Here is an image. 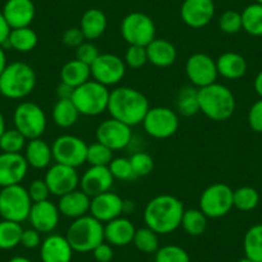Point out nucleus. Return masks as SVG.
Instances as JSON below:
<instances>
[{"label":"nucleus","instance_id":"26","mask_svg":"<svg viewBox=\"0 0 262 262\" xmlns=\"http://www.w3.org/2000/svg\"><path fill=\"white\" fill-rule=\"evenodd\" d=\"M148 62L160 69H167L176 62L178 50L175 45L166 39L156 37L152 42L147 45Z\"/></svg>","mask_w":262,"mask_h":262},{"label":"nucleus","instance_id":"6","mask_svg":"<svg viewBox=\"0 0 262 262\" xmlns=\"http://www.w3.org/2000/svg\"><path fill=\"white\" fill-rule=\"evenodd\" d=\"M111 92L107 86L95 80H89L85 84L75 88L71 100L76 105L80 116L95 117L108 110Z\"/></svg>","mask_w":262,"mask_h":262},{"label":"nucleus","instance_id":"49","mask_svg":"<svg viewBox=\"0 0 262 262\" xmlns=\"http://www.w3.org/2000/svg\"><path fill=\"white\" fill-rule=\"evenodd\" d=\"M248 125L254 133L262 134V99L259 98L257 102L251 105L248 111Z\"/></svg>","mask_w":262,"mask_h":262},{"label":"nucleus","instance_id":"47","mask_svg":"<svg viewBox=\"0 0 262 262\" xmlns=\"http://www.w3.org/2000/svg\"><path fill=\"white\" fill-rule=\"evenodd\" d=\"M75 55H76V59H79L80 62L92 66L94 60L99 57L100 53L97 45L93 44L92 41H84L80 47L75 49Z\"/></svg>","mask_w":262,"mask_h":262},{"label":"nucleus","instance_id":"18","mask_svg":"<svg viewBox=\"0 0 262 262\" xmlns=\"http://www.w3.org/2000/svg\"><path fill=\"white\" fill-rule=\"evenodd\" d=\"M29 163L21 153H0V186L17 185L24 181L29 171Z\"/></svg>","mask_w":262,"mask_h":262},{"label":"nucleus","instance_id":"58","mask_svg":"<svg viewBox=\"0 0 262 262\" xmlns=\"http://www.w3.org/2000/svg\"><path fill=\"white\" fill-rule=\"evenodd\" d=\"M8 262H31V261H30V259L27 258V257H24V256H14V257H12V258L9 259Z\"/></svg>","mask_w":262,"mask_h":262},{"label":"nucleus","instance_id":"19","mask_svg":"<svg viewBox=\"0 0 262 262\" xmlns=\"http://www.w3.org/2000/svg\"><path fill=\"white\" fill-rule=\"evenodd\" d=\"M123 202L118 194L112 191H105L92 198L90 202V215L99 220L100 223H110L120 217L123 213Z\"/></svg>","mask_w":262,"mask_h":262},{"label":"nucleus","instance_id":"55","mask_svg":"<svg viewBox=\"0 0 262 262\" xmlns=\"http://www.w3.org/2000/svg\"><path fill=\"white\" fill-rule=\"evenodd\" d=\"M253 86H254V90H256L257 95L262 99V70L257 74L256 79H254V82H253Z\"/></svg>","mask_w":262,"mask_h":262},{"label":"nucleus","instance_id":"50","mask_svg":"<svg viewBox=\"0 0 262 262\" xmlns=\"http://www.w3.org/2000/svg\"><path fill=\"white\" fill-rule=\"evenodd\" d=\"M85 40L86 39H85L84 34H82L80 27H71V29H67L62 36L63 44H64L66 47L74 48V49L80 47Z\"/></svg>","mask_w":262,"mask_h":262},{"label":"nucleus","instance_id":"62","mask_svg":"<svg viewBox=\"0 0 262 262\" xmlns=\"http://www.w3.org/2000/svg\"><path fill=\"white\" fill-rule=\"evenodd\" d=\"M0 219H2V216H0Z\"/></svg>","mask_w":262,"mask_h":262},{"label":"nucleus","instance_id":"37","mask_svg":"<svg viewBox=\"0 0 262 262\" xmlns=\"http://www.w3.org/2000/svg\"><path fill=\"white\" fill-rule=\"evenodd\" d=\"M24 228L21 224L9 220H0V249H13L21 244Z\"/></svg>","mask_w":262,"mask_h":262},{"label":"nucleus","instance_id":"40","mask_svg":"<svg viewBox=\"0 0 262 262\" xmlns=\"http://www.w3.org/2000/svg\"><path fill=\"white\" fill-rule=\"evenodd\" d=\"M26 144L27 139L17 128H8L0 137V149L4 153H21Z\"/></svg>","mask_w":262,"mask_h":262},{"label":"nucleus","instance_id":"10","mask_svg":"<svg viewBox=\"0 0 262 262\" xmlns=\"http://www.w3.org/2000/svg\"><path fill=\"white\" fill-rule=\"evenodd\" d=\"M234 190L224 183L207 186L201 194L200 210L208 219H220L228 215L234 207Z\"/></svg>","mask_w":262,"mask_h":262},{"label":"nucleus","instance_id":"42","mask_svg":"<svg viewBox=\"0 0 262 262\" xmlns=\"http://www.w3.org/2000/svg\"><path fill=\"white\" fill-rule=\"evenodd\" d=\"M113 160V150L102 143H93L88 147L86 162L90 166H108Z\"/></svg>","mask_w":262,"mask_h":262},{"label":"nucleus","instance_id":"57","mask_svg":"<svg viewBox=\"0 0 262 262\" xmlns=\"http://www.w3.org/2000/svg\"><path fill=\"white\" fill-rule=\"evenodd\" d=\"M6 130V118H4L3 112L0 111V137H2V134H3Z\"/></svg>","mask_w":262,"mask_h":262},{"label":"nucleus","instance_id":"51","mask_svg":"<svg viewBox=\"0 0 262 262\" xmlns=\"http://www.w3.org/2000/svg\"><path fill=\"white\" fill-rule=\"evenodd\" d=\"M41 244V236L37 230L34 228L24 229L21 235V246H24L27 249H35L40 247Z\"/></svg>","mask_w":262,"mask_h":262},{"label":"nucleus","instance_id":"36","mask_svg":"<svg viewBox=\"0 0 262 262\" xmlns=\"http://www.w3.org/2000/svg\"><path fill=\"white\" fill-rule=\"evenodd\" d=\"M243 30L252 36H262V6L253 3L247 6L242 12Z\"/></svg>","mask_w":262,"mask_h":262},{"label":"nucleus","instance_id":"59","mask_svg":"<svg viewBox=\"0 0 262 262\" xmlns=\"http://www.w3.org/2000/svg\"><path fill=\"white\" fill-rule=\"evenodd\" d=\"M238 262H253V261H252V259H249V258H247V257H244V258L239 259Z\"/></svg>","mask_w":262,"mask_h":262},{"label":"nucleus","instance_id":"30","mask_svg":"<svg viewBox=\"0 0 262 262\" xmlns=\"http://www.w3.org/2000/svg\"><path fill=\"white\" fill-rule=\"evenodd\" d=\"M90 77H92L90 66L80 62L76 58L64 63L60 70V81L72 88H77L85 84L86 81H89Z\"/></svg>","mask_w":262,"mask_h":262},{"label":"nucleus","instance_id":"23","mask_svg":"<svg viewBox=\"0 0 262 262\" xmlns=\"http://www.w3.org/2000/svg\"><path fill=\"white\" fill-rule=\"evenodd\" d=\"M74 252L67 238L59 234H49L40 244L42 262H71Z\"/></svg>","mask_w":262,"mask_h":262},{"label":"nucleus","instance_id":"38","mask_svg":"<svg viewBox=\"0 0 262 262\" xmlns=\"http://www.w3.org/2000/svg\"><path fill=\"white\" fill-rule=\"evenodd\" d=\"M234 207L243 212L253 211L259 203V193L252 186H241L233 194Z\"/></svg>","mask_w":262,"mask_h":262},{"label":"nucleus","instance_id":"22","mask_svg":"<svg viewBox=\"0 0 262 262\" xmlns=\"http://www.w3.org/2000/svg\"><path fill=\"white\" fill-rule=\"evenodd\" d=\"M2 13L11 29H21L30 27L36 14V8L32 0H7Z\"/></svg>","mask_w":262,"mask_h":262},{"label":"nucleus","instance_id":"33","mask_svg":"<svg viewBox=\"0 0 262 262\" xmlns=\"http://www.w3.org/2000/svg\"><path fill=\"white\" fill-rule=\"evenodd\" d=\"M176 111L184 117H191L201 112L198 89L193 85H186L181 88L176 97Z\"/></svg>","mask_w":262,"mask_h":262},{"label":"nucleus","instance_id":"35","mask_svg":"<svg viewBox=\"0 0 262 262\" xmlns=\"http://www.w3.org/2000/svg\"><path fill=\"white\" fill-rule=\"evenodd\" d=\"M207 216L200 208H189L184 211L181 226L186 234L191 236H200L207 229Z\"/></svg>","mask_w":262,"mask_h":262},{"label":"nucleus","instance_id":"17","mask_svg":"<svg viewBox=\"0 0 262 262\" xmlns=\"http://www.w3.org/2000/svg\"><path fill=\"white\" fill-rule=\"evenodd\" d=\"M215 16L213 0H184L180 8V17L186 26L202 29L212 21Z\"/></svg>","mask_w":262,"mask_h":262},{"label":"nucleus","instance_id":"3","mask_svg":"<svg viewBox=\"0 0 262 262\" xmlns=\"http://www.w3.org/2000/svg\"><path fill=\"white\" fill-rule=\"evenodd\" d=\"M198 99L201 112L216 122L229 120L235 112L236 100L233 92L219 82L198 89Z\"/></svg>","mask_w":262,"mask_h":262},{"label":"nucleus","instance_id":"60","mask_svg":"<svg viewBox=\"0 0 262 262\" xmlns=\"http://www.w3.org/2000/svg\"><path fill=\"white\" fill-rule=\"evenodd\" d=\"M254 3H258V4H261V6H262V0H254Z\"/></svg>","mask_w":262,"mask_h":262},{"label":"nucleus","instance_id":"27","mask_svg":"<svg viewBox=\"0 0 262 262\" xmlns=\"http://www.w3.org/2000/svg\"><path fill=\"white\" fill-rule=\"evenodd\" d=\"M216 67L220 76L228 80H239L247 72V60L235 52H225L216 59Z\"/></svg>","mask_w":262,"mask_h":262},{"label":"nucleus","instance_id":"46","mask_svg":"<svg viewBox=\"0 0 262 262\" xmlns=\"http://www.w3.org/2000/svg\"><path fill=\"white\" fill-rule=\"evenodd\" d=\"M219 29L228 35L238 34L243 30L242 25V14L236 11H226L219 18Z\"/></svg>","mask_w":262,"mask_h":262},{"label":"nucleus","instance_id":"25","mask_svg":"<svg viewBox=\"0 0 262 262\" xmlns=\"http://www.w3.org/2000/svg\"><path fill=\"white\" fill-rule=\"evenodd\" d=\"M137 228L126 217H117L104 225V241L115 247H125L133 243Z\"/></svg>","mask_w":262,"mask_h":262},{"label":"nucleus","instance_id":"16","mask_svg":"<svg viewBox=\"0 0 262 262\" xmlns=\"http://www.w3.org/2000/svg\"><path fill=\"white\" fill-rule=\"evenodd\" d=\"M50 194L62 196L72 190H76L80 185L79 172L75 167L55 163L48 168L44 178Z\"/></svg>","mask_w":262,"mask_h":262},{"label":"nucleus","instance_id":"41","mask_svg":"<svg viewBox=\"0 0 262 262\" xmlns=\"http://www.w3.org/2000/svg\"><path fill=\"white\" fill-rule=\"evenodd\" d=\"M155 262H190V257L183 247L167 244L156 252Z\"/></svg>","mask_w":262,"mask_h":262},{"label":"nucleus","instance_id":"48","mask_svg":"<svg viewBox=\"0 0 262 262\" xmlns=\"http://www.w3.org/2000/svg\"><path fill=\"white\" fill-rule=\"evenodd\" d=\"M27 191H29V195L31 198L32 203L42 202V201L49 200L50 190L44 179H36V180L31 181Z\"/></svg>","mask_w":262,"mask_h":262},{"label":"nucleus","instance_id":"43","mask_svg":"<svg viewBox=\"0 0 262 262\" xmlns=\"http://www.w3.org/2000/svg\"><path fill=\"white\" fill-rule=\"evenodd\" d=\"M131 167L134 170V173L137 178L140 176H148L155 168V160L152 156L147 152H137L131 156L130 158Z\"/></svg>","mask_w":262,"mask_h":262},{"label":"nucleus","instance_id":"5","mask_svg":"<svg viewBox=\"0 0 262 262\" xmlns=\"http://www.w3.org/2000/svg\"><path fill=\"white\" fill-rule=\"evenodd\" d=\"M66 238L75 252H93L95 247L104 242V225L92 215H85L72 221Z\"/></svg>","mask_w":262,"mask_h":262},{"label":"nucleus","instance_id":"45","mask_svg":"<svg viewBox=\"0 0 262 262\" xmlns=\"http://www.w3.org/2000/svg\"><path fill=\"white\" fill-rule=\"evenodd\" d=\"M108 168H110L113 178L117 179V180L127 181L137 178L134 173V170H133V167H131V163L128 158H125V157L113 158V160L111 161L110 165H108Z\"/></svg>","mask_w":262,"mask_h":262},{"label":"nucleus","instance_id":"53","mask_svg":"<svg viewBox=\"0 0 262 262\" xmlns=\"http://www.w3.org/2000/svg\"><path fill=\"white\" fill-rule=\"evenodd\" d=\"M11 26L8 25L7 19L4 18L3 13L0 11V47H4L11 34Z\"/></svg>","mask_w":262,"mask_h":262},{"label":"nucleus","instance_id":"21","mask_svg":"<svg viewBox=\"0 0 262 262\" xmlns=\"http://www.w3.org/2000/svg\"><path fill=\"white\" fill-rule=\"evenodd\" d=\"M115 183L108 166H90L80 178V189L93 198L95 195L110 191Z\"/></svg>","mask_w":262,"mask_h":262},{"label":"nucleus","instance_id":"44","mask_svg":"<svg viewBox=\"0 0 262 262\" xmlns=\"http://www.w3.org/2000/svg\"><path fill=\"white\" fill-rule=\"evenodd\" d=\"M125 64L133 70H139L148 63L147 48L139 45H128L125 53Z\"/></svg>","mask_w":262,"mask_h":262},{"label":"nucleus","instance_id":"61","mask_svg":"<svg viewBox=\"0 0 262 262\" xmlns=\"http://www.w3.org/2000/svg\"><path fill=\"white\" fill-rule=\"evenodd\" d=\"M0 97H2V90H0Z\"/></svg>","mask_w":262,"mask_h":262},{"label":"nucleus","instance_id":"56","mask_svg":"<svg viewBox=\"0 0 262 262\" xmlns=\"http://www.w3.org/2000/svg\"><path fill=\"white\" fill-rule=\"evenodd\" d=\"M7 66H8V60H7L6 49L3 47H0V75L3 74Z\"/></svg>","mask_w":262,"mask_h":262},{"label":"nucleus","instance_id":"24","mask_svg":"<svg viewBox=\"0 0 262 262\" xmlns=\"http://www.w3.org/2000/svg\"><path fill=\"white\" fill-rule=\"evenodd\" d=\"M90 202L92 198L88 194H85L81 189H76L59 196L57 206L60 215L76 220L90 212Z\"/></svg>","mask_w":262,"mask_h":262},{"label":"nucleus","instance_id":"15","mask_svg":"<svg viewBox=\"0 0 262 262\" xmlns=\"http://www.w3.org/2000/svg\"><path fill=\"white\" fill-rule=\"evenodd\" d=\"M95 137L97 142L102 143L115 152L125 149L130 145L133 131L131 126L111 117L110 120H104L99 123L95 131Z\"/></svg>","mask_w":262,"mask_h":262},{"label":"nucleus","instance_id":"20","mask_svg":"<svg viewBox=\"0 0 262 262\" xmlns=\"http://www.w3.org/2000/svg\"><path fill=\"white\" fill-rule=\"evenodd\" d=\"M60 213L55 203L48 201L32 203L29 221L35 230L40 234H50L59 224Z\"/></svg>","mask_w":262,"mask_h":262},{"label":"nucleus","instance_id":"8","mask_svg":"<svg viewBox=\"0 0 262 262\" xmlns=\"http://www.w3.org/2000/svg\"><path fill=\"white\" fill-rule=\"evenodd\" d=\"M14 128L27 140L39 139L47 130V115L39 104L34 102H22L13 113Z\"/></svg>","mask_w":262,"mask_h":262},{"label":"nucleus","instance_id":"14","mask_svg":"<svg viewBox=\"0 0 262 262\" xmlns=\"http://www.w3.org/2000/svg\"><path fill=\"white\" fill-rule=\"evenodd\" d=\"M93 80L104 86H113L121 82L125 77L126 64L125 60L121 59L118 55L104 53L100 54L90 66Z\"/></svg>","mask_w":262,"mask_h":262},{"label":"nucleus","instance_id":"34","mask_svg":"<svg viewBox=\"0 0 262 262\" xmlns=\"http://www.w3.org/2000/svg\"><path fill=\"white\" fill-rule=\"evenodd\" d=\"M243 249L247 258L262 262V224L252 225L244 234Z\"/></svg>","mask_w":262,"mask_h":262},{"label":"nucleus","instance_id":"9","mask_svg":"<svg viewBox=\"0 0 262 262\" xmlns=\"http://www.w3.org/2000/svg\"><path fill=\"white\" fill-rule=\"evenodd\" d=\"M121 35L128 45L147 47L156 39V25L148 14L131 12L121 22Z\"/></svg>","mask_w":262,"mask_h":262},{"label":"nucleus","instance_id":"31","mask_svg":"<svg viewBox=\"0 0 262 262\" xmlns=\"http://www.w3.org/2000/svg\"><path fill=\"white\" fill-rule=\"evenodd\" d=\"M39 42V36L36 31L31 27H21V29H12L8 40L3 48L8 47L19 53H29L36 48Z\"/></svg>","mask_w":262,"mask_h":262},{"label":"nucleus","instance_id":"2","mask_svg":"<svg viewBox=\"0 0 262 262\" xmlns=\"http://www.w3.org/2000/svg\"><path fill=\"white\" fill-rule=\"evenodd\" d=\"M149 108V102L142 92L120 86L111 92L107 111L112 118L133 127L143 122Z\"/></svg>","mask_w":262,"mask_h":262},{"label":"nucleus","instance_id":"11","mask_svg":"<svg viewBox=\"0 0 262 262\" xmlns=\"http://www.w3.org/2000/svg\"><path fill=\"white\" fill-rule=\"evenodd\" d=\"M88 147L85 140L76 135H60L52 144L53 160L55 163L77 168L86 162Z\"/></svg>","mask_w":262,"mask_h":262},{"label":"nucleus","instance_id":"39","mask_svg":"<svg viewBox=\"0 0 262 262\" xmlns=\"http://www.w3.org/2000/svg\"><path fill=\"white\" fill-rule=\"evenodd\" d=\"M133 244L137 247L138 251L147 254L156 253V252L160 249L158 234L156 233V231H153L152 229L148 228V226L137 229L134 239H133Z\"/></svg>","mask_w":262,"mask_h":262},{"label":"nucleus","instance_id":"52","mask_svg":"<svg viewBox=\"0 0 262 262\" xmlns=\"http://www.w3.org/2000/svg\"><path fill=\"white\" fill-rule=\"evenodd\" d=\"M93 256L97 262H111L113 259L112 246L107 242H103L93 249Z\"/></svg>","mask_w":262,"mask_h":262},{"label":"nucleus","instance_id":"7","mask_svg":"<svg viewBox=\"0 0 262 262\" xmlns=\"http://www.w3.org/2000/svg\"><path fill=\"white\" fill-rule=\"evenodd\" d=\"M32 201L21 184L6 186L0 190V216L3 220L24 223L29 220Z\"/></svg>","mask_w":262,"mask_h":262},{"label":"nucleus","instance_id":"12","mask_svg":"<svg viewBox=\"0 0 262 262\" xmlns=\"http://www.w3.org/2000/svg\"><path fill=\"white\" fill-rule=\"evenodd\" d=\"M143 127L155 139H167L176 134L179 128V115L168 107L149 108L143 120Z\"/></svg>","mask_w":262,"mask_h":262},{"label":"nucleus","instance_id":"28","mask_svg":"<svg viewBox=\"0 0 262 262\" xmlns=\"http://www.w3.org/2000/svg\"><path fill=\"white\" fill-rule=\"evenodd\" d=\"M25 158L30 167L36 170H44L49 167L53 160L52 145L39 138V139L29 140L25 148Z\"/></svg>","mask_w":262,"mask_h":262},{"label":"nucleus","instance_id":"54","mask_svg":"<svg viewBox=\"0 0 262 262\" xmlns=\"http://www.w3.org/2000/svg\"><path fill=\"white\" fill-rule=\"evenodd\" d=\"M74 90L75 88L60 81V84H58L57 89H55V94H57L58 99H71Z\"/></svg>","mask_w":262,"mask_h":262},{"label":"nucleus","instance_id":"29","mask_svg":"<svg viewBox=\"0 0 262 262\" xmlns=\"http://www.w3.org/2000/svg\"><path fill=\"white\" fill-rule=\"evenodd\" d=\"M107 16L104 12L98 8H90L82 14L80 21V29L84 34L85 39L93 41L102 36L107 30Z\"/></svg>","mask_w":262,"mask_h":262},{"label":"nucleus","instance_id":"4","mask_svg":"<svg viewBox=\"0 0 262 262\" xmlns=\"http://www.w3.org/2000/svg\"><path fill=\"white\" fill-rule=\"evenodd\" d=\"M36 86V74L31 66L25 62L8 63L0 75L2 95L8 99H24Z\"/></svg>","mask_w":262,"mask_h":262},{"label":"nucleus","instance_id":"13","mask_svg":"<svg viewBox=\"0 0 262 262\" xmlns=\"http://www.w3.org/2000/svg\"><path fill=\"white\" fill-rule=\"evenodd\" d=\"M185 74L188 80L196 89L216 82L219 76L216 60L205 53H195L186 59Z\"/></svg>","mask_w":262,"mask_h":262},{"label":"nucleus","instance_id":"1","mask_svg":"<svg viewBox=\"0 0 262 262\" xmlns=\"http://www.w3.org/2000/svg\"><path fill=\"white\" fill-rule=\"evenodd\" d=\"M184 211V203L178 196L161 194L152 198L145 206L144 223L158 235H165L180 228Z\"/></svg>","mask_w":262,"mask_h":262},{"label":"nucleus","instance_id":"32","mask_svg":"<svg viewBox=\"0 0 262 262\" xmlns=\"http://www.w3.org/2000/svg\"><path fill=\"white\" fill-rule=\"evenodd\" d=\"M80 113L71 99H58L52 111V118L58 127L69 128L77 122Z\"/></svg>","mask_w":262,"mask_h":262}]
</instances>
